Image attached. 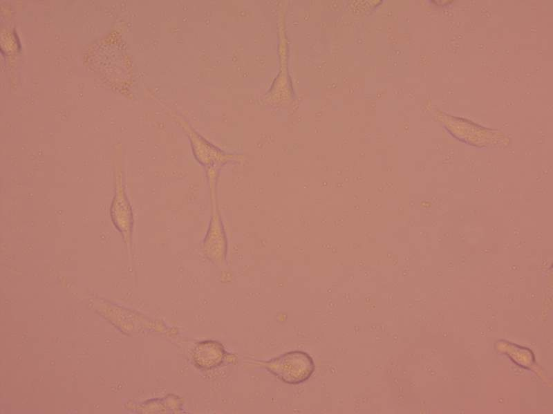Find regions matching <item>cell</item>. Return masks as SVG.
<instances>
[{
    "label": "cell",
    "instance_id": "1",
    "mask_svg": "<svg viewBox=\"0 0 553 414\" xmlns=\"http://www.w3.org/2000/svg\"><path fill=\"white\" fill-rule=\"evenodd\" d=\"M266 368L290 384H299L308 379L315 370L312 358L306 352L294 350L268 361Z\"/></svg>",
    "mask_w": 553,
    "mask_h": 414
}]
</instances>
